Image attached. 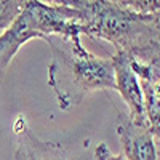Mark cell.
<instances>
[{
  "mask_svg": "<svg viewBox=\"0 0 160 160\" xmlns=\"http://www.w3.org/2000/svg\"><path fill=\"white\" fill-rule=\"evenodd\" d=\"M115 133L122 146V154L125 160L158 158L157 139L148 125H139L133 122L128 114L118 112L115 118Z\"/></svg>",
  "mask_w": 160,
  "mask_h": 160,
  "instance_id": "5",
  "label": "cell"
},
{
  "mask_svg": "<svg viewBox=\"0 0 160 160\" xmlns=\"http://www.w3.org/2000/svg\"><path fill=\"white\" fill-rule=\"evenodd\" d=\"M78 11L82 34L114 45L115 51L131 56L160 45L155 16L139 15L111 0H53Z\"/></svg>",
  "mask_w": 160,
  "mask_h": 160,
  "instance_id": "2",
  "label": "cell"
},
{
  "mask_svg": "<svg viewBox=\"0 0 160 160\" xmlns=\"http://www.w3.org/2000/svg\"><path fill=\"white\" fill-rule=\"evenodd\" d=\"M93 160H125V157L122 152L114 154L106 142H99L93 152Z\"/></svg>",
  "mask_w": 160,
  "mask_h": 160,
  "instance_id": "8",
  "label": "cell"
},
{
  "mask_svg": "<svg viewBox=\"0 0 160 160\" xmlns=\"http://www.w3.org/2000/svg\"><path fill=\"white\" fill-rule=\"evenodd\" d=\"M51 35H80L78 11L61 3L29 0L19 15L0 34V77L29 40H47Z\"/></svg>",
  "mask_w": 160,
  "mask_h": 160,
  "instance_id": "3",
  "label": "cell"
},
{
  "mask_svg": "<svg viewBox=\"0 0 160 160\" xmlns=\"http://www.w3.org/2000/svg\"><path fill=\"white\" fill-rule=\"evenodd\" d=\"M13 130L18 139L13 160H71L61 142L42 141L34 136L22 115H18Z\"/></svg>",
  "mask_w": 160,
  "mask_h": 160,
  "instance_id": "6",
  "label": "cell"
},
{
  "mask_svg": "<svg viewBox=\"0 0 160 160\" xmlns=\"http://www.w3.org/2000/svg\"><path fill=\"white\" fill-rule=\"evenodd\" d=\"M45 42L51 50L48 87L61 111H72L93 91L115 90L112 58L88 51L80 35H51Z\"/></svg>",
  "mask_w": 160,
  "mask_h": 160,
  "instance_id": "1",
  "label": "cell"
},
{
  "mask_svg": "<svg viewBox=\"0 0 160 160\" xmlns=\"http://www.w3.org/2000/svg\"><path fill=\"white\" fill-rule=\"evenodd\" d=\"M135 58H139V59H142V61H146V62L152 64L154 68L160 72V45H158V47H154V48H151V50H146V51H142V53H139V55L135 56Z\"/></svg>",
  "mask_w": 160,
  "mask_h": 160,
  "instance_id": "9",
  "label": "cell"
},
{
  "mask_svg": "<svg viewBox=\"0 0 160 160\" xmlns=\"http://www.w3.org/2000/svg\"><path fill=\"white\" fill-rule=\"evenodd\" d=\"M42 2H48L50 3V2H53V0H42Z\"/></svg>",
  "mask_w": 160,
  "mask_h": 160,
  "instance_id": "11",
  "label": "cell"
},
{
  "mask_svg": "<svg viewBox=\"0 0 160 160\" xmlns=\"http://www.w3.org/2000/svg\"><path fill=\"white\" fill-rule=\"evenodd\" d=\"M155 21H157V26H158V29H160V15L155 16Z\"/></svg>",
  "mask_w": 160,
  "mask_h": 160,
  "instance_id": "10",
  "label": "cell"
},
{
  "mask_svg": "<svg viewBox=\"0 0 160 160\" xmlns=\"http://www.w3.org/2000/svg\"><path fill=\"white\" fill-rule=\"evenodd\" d=\"M114 62V77H115V91H118L120 98L127 106L128 117L139 125H148V117H146L144 108V95L142 87L139 82V77L133 71L130 64L128 53L115 51L112 56Z\"/></svg>",
  "mask_w": 160,
  "mask_h": 160,
  "instance_id": "4",
  "label": "cell"
},
{
  "mask_svg": "<svg viewBox=\"0 0 160 160\" xmlns=\"http://www.w3.org/2000/svg\"><path fill=\"white\" fill-rule=\"evenodd\" d=\"M111 2L135 13H139V15H148V16L160 15V0H111Z\"/></svg>",
  "mask_w": 160,
  "mask_h": 160,
  "instance_id": "7",
  "label": "cell"
}]
</instances>
